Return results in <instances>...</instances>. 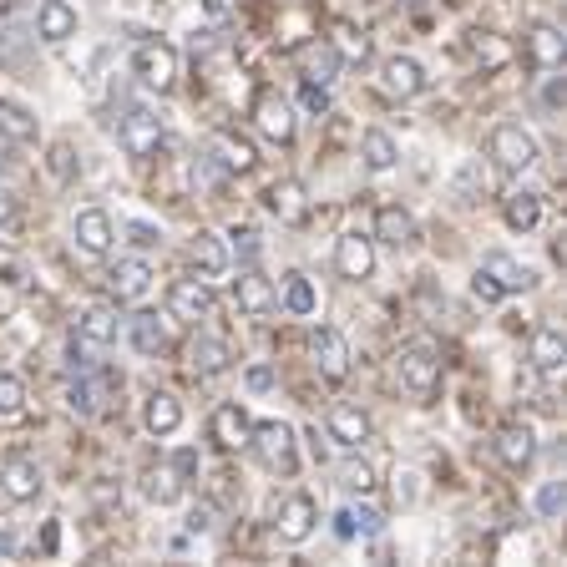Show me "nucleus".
<instances>
[{
    "label": "nucleus",
    "mask_w": 567,
    "mask_h": 567,
    "mask_svg": "<svg viewBox=\"0 0 567 567\" xmlns=\"http://www.w3.org/2000/svg\"><path fill=\"white\" fill-rule=\"evenodd\" d=\"M112 395H117V380H112V370H102V365H81L76 375H71V385H66V405L76 416H102L107 405H112Z\"/></svg>",
    "instance_id": "1"
},
{
    "label": "nucleus",
    "mask_w": 567,
    "mask_h": 567,
    "mask_svg": "<svg viewBox=\"0 0 567 567\" xmlns=\"http://www.w3.org/2000/svg\"><path fill=\"white\" fill-rule=\"evenodd\" d=\"M249 446H254V456L264 461V471H274V476H294V471H299L294 426H284V421H264V426H254Z\"/></svg>",
    "instance_id": "2"
},
{
    "label": "nucleus",
    "mask_w": 567,
    "mask_h": 567,
    "mask_svg": "<svg viewBox=\"0 0 567 567\" xmlns=\"http://www.w3.org/2000/svg\"><path fill=\"white\" fill-rule=\"evenodd\" d=\"M132 71H137L142 87L173 92V87H178V51H173L168 41H142V46L132 51Z\"/></svg>",
    "instance_id": "3"
},
{
    "label": "nucleus",
    "mask_w": 567,
    "mask_h": 567,
    "mask_svg": "<svg viewBox=\"0 0 567 567\" xmlns=\"http://www.w3.org/2000/svg\"><path fill=\"white\" fill-rule=\"evenodd\" d=\"M400 385L411 390V395H436V385H441V355H436V345H426V340H416V345H405L400 350Z\"/></svg>",
    "instance_id": "4"
},
{
    "label": "nucleus",
    "mask_w": 567,
    "mask_h": 567,
    "mask_svg": "<svg viewBox=\"0 0 567 567\" xmlns=\"http://www.w3.org/2000/svg\"><path fill=\"white\" fill-rule=\"evenodd\" d=\"M492 157H497L502 173H527L532 162H537V137L522 122H502L492 132Z\"/></svg>",
    "instance_id": "5"
},
{
    "label": "nucleus",
    "mask_w": 567,
    "mask_h": 567,
    "mask_svg": "<svg viewBox=\"0 0 567 567\" xmlns=\"http://www.w3.org/2000/svg\"><path fill=\"white\" fill-rule=\"evenodd\" d=\"M254 127L269 137V142H279V147H289L294 142V112H289V102L279 97V87H259V97H254Z\"/></svg>",
    "instance_id": "6"
},
{
    "label": "nucleus",
    "mask_w": 567,
    "mask_h": 567,
    "mask_svg": "<svg viewBox=\"0 0 567 567\" xmlns=\"http://www.w3.org/2000/svg\"><path fill=\"white\" fill-rule=\"evenodd\" d=\"M309 350H314V365H319V375L330 380V385H340L350 375V345H345V335L335 330V324H319Z\"/></svg>",
    "instance_id": "7"
},
{
    "label": "nucleus",
    "mask_w": 567,
    "mask_h": 567,
    "mask_svg": "<svg viewBox=\"0 0 567 567\" xmlns=\"http://www.w3.org/2000/svg\"><path fill=\"white\" fill-rule=\"evenodd\" d=\"M122 147L132 152V157H152L157 147H162V117L152 112V107H132L127 117H122Z\"/></svg>",
    "instance_id": "8"
},
{
    "label": "nucleus",
    "mask_w": 567,
    "mask_h": 567,
    "mask_svg": "<svg viewBox=\"0 0 567 567\" xmlns=\"http://www.w3.org/2000/svg\"><path fill=\"white\" fill-rule=\"evenodd\" d=\"M380 81H385V92H390V97L411 102V97L426 92V66H421L416 56H390V61L380 66Z\"/></svg>",
    "instance_id": "9"
},
{
    "label": "nucleus",
    "mask_w": 567,
    "mask_h": 567,
    "mask_svg": "<svg viewBox=\"0 0 567 567\" xmlns=\"http://www.w3.org/2000/svg\"><path fill=\"white\" fill-rule=\"evenodd\" d=\"M112 238H117V228H112L107 208H81L76 213V243H81V254H92V259L112 254Z\"/></svg>",
    "instance_id": "10"
},
{
    "label": "nucleus",
    "mask_w": 567,
    "mask_h": 567,
    "mask_svg": "<svg viewBox=\"0 0 567 567\" xmlns=\"http://www.w3.org/2000/svg\"><path fill=\"white\" fill-rule=\"evenodd\" d=\"M208 152L223 162L228 173H254V168H259V152H254V142L243 137V132H233V127H218Z\"/></svg>",
    "instance_id": "11"
},
{
    "label": "nucleus",
    "mask_w": 567,
    "mask_h": 567,
    "mask_svg": "<svg viewBox=\"0 0 567 567\" xmlns=\"http://www.w3.org/2000/svg\"><path fill=\"white\" fill-rule=\"evenodd\" d=\"M41 466L26 461V456H11L6 466H0V492H6L11 502H36L41 497Z\"/></svg>",
    "instance_id": "12"
},
{
    "label": "nucleus",
    "mask_w": 567,
    "mask_h": 567,
    "mask_svg": "<svg viewBox=\"0 0 567 567\" xmlns=\"http://www.w3.org/2000/svg\"><path fill=\"white\" fill-rule=\"evenodd\" d=\"M107 289H112L117 304H137V299L152 289V269H147L142 259H117L112 274H107Z\"/></svg>",
    "instance_id": "13"
},
{
    "label": "nucleus",
    "mask_w": 567,
    "mask_h": 567,
    "mask_svg": "<svg viewBox=\"0 0 567 567\" xmlns=\"http://www.w3.org/2000/svg\"><path fill=\"white\" fill-rule=\"evenodd\" d=\"M168 304H173V314H178V319H193V324H198V319H208V314H213V304H218V299H213V289L193 274V279H178V284L168 289Z\"/></svg>",
    "instance_id": "14"
},
{
    "label": "nucleus",
    "mask_w": 567,
    "mask_h": 567,
    "mask_svg": "<svg viewBox=\"0 0 567 567\" xmlns=\"http://www.w3.org/2000/svg\"><path fill=\"white\" fill-rule=\"evenodd\" d=\"M335 269H340V279H350V284L370 279V269H375V243L360 238V233H345L340 249H335Z\"/></svg>",
    "instance_id": "15"
},
{
    "label": "nucleus",
    "mask_w": 567,
    "mask_h": 567,
    "mask_svg": "<svg viewBox=\"0 0 567 567\" xmlns=\"http://www.w3.org/2000/svg\"><path fill=\"white\" fill-rule=\"evenodd\" d=\"M314 522H319V507H314V497H309V492H294V497L279 507V537H284V542H294V547L314 532Z\"/></svg>",
    "instance_id": "16"
},
{
    "label": "nucleus",
    "mask_w": 567,
    "mask_h": 567,
    "mask_svg": "<svg viewBox=\"0 0 567 567\" xmlns=\"http://www.w3.org/2000/svg\"><path fill=\"white\" fill-rule=\"evenodd\" d=\"M340 51H335V41H309V46H299V71H304V81H319V87H330V81L340 76Z\"/></svg>",
    "instance_id": "17"
},
{
    "label": "nucleus",
    "mask_w": 567,
    "mask_h": 567,
    "mask_svg": "<svg viewBox=\"0 0 567 567\" xmlns=\"http://www.w3.org/2000/svg\"><path fill=\"white\" fill-rule=\"evenodd\" d=\"M330 441L345 446V451H360L370 441V416L360 411V405H335L330 411Z\"/></svg>",
    "instance_id": "18"
},
{
    "label": "nucleus",
    "mask_w": 567,
    "mask_h": 567,
    "mask_svg": "<svg viewBox=\"0 0 567 567\" xmlns=\"http://www.w3.org/2000/svg\"><path fill=\"white\" fill-rule=\"evenodd\" d=\"M233 294H238V309H243V314H269V309L279 304L274 284H269L259 269H243V274L233 279Z\"/></svg>",
    "instance_id": "19"
},
{
    "label": "nucleus",
    "mask_w": 567,
    "mask_h": 567,
    "mask_svg": "<svg viewBox=\"0 0 567 567\" xmlns=\"http://www.w3.org/2000/svg\"><path fill=\"white\" fill-rule=\"evenodd\" d=\"M249 436H254V426H249V416H243V405H218L213 411V441L223 451H243Z\"/></svg>",
    "instance_id": "20"
},
{
    "label": "nucleus",
    "mask_w": 567,
    "mask_h": 567,
    "mask_svg": "<svg viewBox=\"0 0 567 567\" xmlns=\"http://www.w3.org/2000/svg\"><path fill=\"white\" fill-rule=\"evenodd\" d=\"M264 203H269V213H274L279 223H299V218L309 213V198H304V183H299V178H279V183L264 193Z\"/></svg>",
    "instance_id": "21"
},
{
    "label": "nucleus",
    "mask_w": 567,
    "mask_h": 567,
    "mask_svg": "<svg viewBox=\"0 0 567 567\" xmlns=\"http://www.w3.org/2000/svg\"><path fill=\"white\" fill-rule=\"evenodd\" d=\"M497 456H502V466L527 471L532 456H537V436H532L527 426H502V431H497Z\"/></svg>",
    "instance_id": "22"
},
{
    "label": "nucleus",
    "mask_w": 567,
    "mask_h": 567,
    "mask_svg": "<svg viewBox=\"0 0 567 567\" xmlns=\"http://www.w3.org/2000/svg\"><path fill=\"white\" fill-rule=\"evenodd\" d=\"M76 340L81 345H112L117 340V304H92L76 319Z\"/></svg>",
    "instance_id": "23"
},
{
    "label": "nucleus",
    "mask_w": 567,
    "mask_h": 567,
    "mask_svg": "<svg viewBox=\"0 0 567 567\" xmlns=\"http://www.w3.org/2000/svg\"><path fill=\"white\" fill-rule=\"evenodd\" d=\"M142 421H147V431H152V436H173V431L183 426V405H178V395H168V390H152V395H147V411H142Z\"/></svg>",
    "instance_id": "24"
},
{
    "label": "nucleus",
    "mask_w": 567,
    "mask_h": 567,
    "mask_svg": "<svg viewBox=\"0 0 567 567\" xmlns=\"http://www.w3.org/2000/svg\"><path fill=\"white\" fill-rule=\"evenodd\" d=\"M36 36L61 46L66 36H76V11L66 6V0H46V6L36 11Z\"/></svg>",
    "instance_id": "25"
},
{
    "label": "nucleus",
    "mask_w": 567,
    "mask_h": 567,
    "mask_svg": "<svg viewBox=\"0 0 567 567\" xmlns=\"http://www.w3.org/2000/svg\"><path fill=\"white\" fill-rule=\"evenodd\" d=\"M142 492H147V502H157V507H173L178 497H183V471L178 466H147V476H142Z\"/></svg>",
    "instance_id": "26"
},
{
    "label": "nucleus",
    "mask_w": 567,
    "mask_h": 567,
    "mask_svg": "<svg viewBox=\"0 0 567 567\" xmlns=\"http://www.w3.org/2000/svg\"><path fill=\"white\" fill-rule=\"evenodd\" d=\"M481 274H486V279H492V284H497L502 294H522V289L532 284V274H527V269H522V264H517L512 254H486V264H481Z\"/></svg>",
    "instance_id": "27"
},
{
    "label": "nucleus",
    "mask_w": 567,
    "mask_h": 567,
    "mask_svg": "<svg viewBox=\"0 0 567 567\" xmlns=\"http://www.w3.org/2000/svg\"><path fill=\"white\" fill-rule=\"evenodd\" d=\"M527 56H532L542 71H557V66H562V31L547 26V21H537V26L527 31Z\"/></svg>",
    "instance_id": "28"
},
{
    "label": "nucleus",
    "mask_w": 567,
    "mask_h": 567,
    "mask_svg": "<svg viewBox=\"0 0 567 567\" xmlns=\"http://www.w3.org/2000/svg\"><path fill=\"white\" fill-rule=\"evenodd\" d=\"M375 238H385V243H395V249H405V243H416V218L405 213V208H395V203H385V208L375 213Z\"/></svg>",
    "instance_id": "29"
},
{
    "label": "nucleus",
    "mask_w": 567,
    "mask_h": 567,
    "mask_svg": "<svg viewBox=\"0 0 567 567\" xmlns=\"http://www.w3.org/2000/svg\"><path fill=\"white\" fill-rule=\"evenodd\" d=\"M562 355H567L562 330H557V324H542V330L532 335V365L547 370V375H557V370H562Z\"/></svg>",
    "instance_id": "30"
},
{
    "label": "nucleus",
    "mask_w": 567,
    "mask_h": 567,
    "mask_svg": "<svg viewBox=\"0 0 567 567\" xmlns=\"http://www.w3.org/2000/svg\"><path fill=\"white\" fill-rule=\"evenodd\" d=\"M193 269L198 274H223L228 269V249H223V238L218 233H208V228H198V238H193Z\"/></svg>",
    "instance_id": "31"
},
{
    "label": "nucleus",
    "mask_w": 567,
    "mask_h": 567,
    "mask_svg": "<svg viewBox=\"0 0 567 567\" xmlns=\"http://www.w3.org/2000/svg\"><path fill=\"white\" fill-rule=\"evenodd\" d=\"M502 218H507V228L527 233V228L542 223V198H537V193H507V198H502Z\"/></svg>",
    "instance_id": "32"
},
{
    "label": "nucleus",
    "mask_w": 567,
    "mask_h": 567,
    "mask_svg": "<svg viewBox=\"0 0 567 567\" xmlns=\"http://www.w3.org/2000/svg\"><path fill=\"white\" fill-rule=\"evenodd\" d=\"M188 355H193L198 375H223L228 370V340H218V335H198Z\"/></svg>",
    "instance_id": "33"
},
{
    "label": "nucleus",
    "mask_w": 567,
    "mask_h": 567,
    "mask_svg": "<svg viewBox=\"0 0 567 567\" xmlns=\"http://www.w3.org/2000/svg\"><path fill=\"white\" fill-rule=\"evenodd\" d=\"M0 137H11L16 147H21V142H36V117H31L21 102H6V97H0Z\"/></svg>",
    "instance_id": "34"
},
{
    "label": "nucleus",
    "mask_w": 567,
    "mask_h": 567,
    "mask_svg": "<svg viewBox=\"0 0 567 567\" xmlns=\"http://www.w3.org/2000/svg\"><path fill=\"white\" fill-rule=\"evenodd\" d=\"M466 46H471V56H476L486 71H502V66L512 61V46H507L502 36H492V31H471Z\"/></svg>",
    "instance_id": "35"
},
{
    "label": "nucleus",
    "mask_w": 567,
    "mask_h": 567,
    "mask_svg": "<svg viewBox=\"0 0 567 567\" xmlns=\"http://www.w3.org/2000/svg\"><path fill=\"white\" fill-rule=\"evenodd\" d=\"M360 152H365V162H370V168L375 173H385V168H395V137L390 132H380V127H370L365 137H360Z\"/></svg>",
    "instance_id": "36"
},
{
    "label": "nucleus",
    "mask_w": 567,
    "mask_h": 567,
    "mask_svg": "<svg viewBox=\"0 0 567 567\" xmlns=\"http://www.w3.org/2000/svg\"><path fill=\"white\" fill-rule=\"evenodd\" d=\"M132 345H137V355H162L168 350V335H162L157 314H132Z\"/></svg>",
    "instance_id": "37"
},
{
    "label": "nucleus",
    "mask_w": 567,
    "mask_h": 567,
    "mask_svg": "<svg viewBox=\"0 0 567 567\" xmlns=\"http://www.w3.org/2000/svg\"><path fill=\"white\" fill-rule=\"evenodd\" d=\"M335 532H340V537H375V532H380V512H370V507H345V512H335Z\"/></svg>",
    "instance_id": "38"
},
{
    "label": "nucleus",
    "mask_w": 567,
    "mask_h": 567,
    "mask_svg": "<svg viewBox=\"0 0 567 567\" xmlns=\"http://www.w3.org/2000/svg\"><path fill=\"white\" fill-rule=\"evenodd\" d=\"M21 416H26V385L21 375L0 370V421H21Z\"/></svg>",
    "instance_id": "39"
},
{
    "label": "nucleus",
    "mask_w": 567,
    "mask_h": 567,
    "mask_svg": "<svg viewBox=\"0 0 567 567\" xmlns=\"http://www.w3.org/2000/svg\"><path fill=\"white\" fill-rule=\"evenodd\" d=\"M284 309L289 314H314V284L304 279V274H284Z\"/></svg>",
    "instance_id": "40"
},
{
    "label": "nucleus",
    "mask_w": 567,
    "mask_h": 567,
    "mask_svg": "<svg viewBox=\"0 0 567 567\" xmlns=\"http://www.w3.org/2000/svg\"><path fill=\"white\" fill-rule=\"evenodd\" d=\"M340 486H345V492H375V466L370 461H345L340 466Z\"/></svg>",
    "instance_id": "41"
},
{
    "label": "nucleus",
    "mask_w": 567,
    "mask_h": 567,
    "mask_svg": "<svg viewBox=\"0 0 567 567\" xmlns=\"http://www.w3.org/2000/svg\"><path fill=\"white\" fill-rule=\"evenodd\" d=\"M46 168H51L56 183H71V178H76V152H71V142H56V147L46 152Z\"/></svg>",
    "instance_id": "42"
},
{
    "label": "nucleus",
    "mask_w": 567,
    "mask_h": 567,
    "mask_svg": "<svg viewBox=\"0 0 567 567\" xmlns=\"http://www.w3.org/2000/svg\"><path fill=\"white\" fill-rule=\"evenodd\" d=\"M223 178H228V168H223V162H218L213 152L193 162V183H198V188H208V193H213V188H223Z\"/></svg>",
    "instance_id": "43"
},
{
    "label": "nucleus",
    "mask_w": 567,
    "mask_h": 567,
    "mask_svg": "<svg viewBox=\"0 0 567 567\" xmlns=\"http://www.w3.org/2000/svg\"><path fill=\"white\" fill-rule=\"evenodd\" d=\"M335 51H340V61H365V56H370V41H365V36H355L350 26H340Z\"/></svg>",
    "instance_id": "44"
},
{
    "label": "nucleus",
    "mask_w": 567,
    "mask_h": 567,
    "mask_svg": "<svg viewBox=\"0 0 567 567\" xmlns=\"http://www.w3.org/2000/svg\"><path fill=\"white\" fill-rule=\"evenodd\" d=\"M299 107L314 112V117H324V112H330V92H324L319 81H304V87H299Z\"/></svg>",
    "instance_id": "45"
},
{
    "label": "nucleus",
    "mask_w": 567,
    "mask_h": 567,
    "mask_svg": "<svg viewBox=\"0 0 567 567\" xmlns=\"http://www.w3.org/2000/svg\"><path fill=\"white\" fill-rule=\"evenodd\" d=\"M562 481H542V492H537V512L542 517H562Z\"/></svg>",
    "instance_id": "46"
},
{
    "label": "nucleus",
    "mask_w": 567,
    "mask_h": 567,
    "mask_svg": "<svg viewBox=\"0 0 567 567\" xmlns=\"http://www.w3.org/2000/svg\"><path fill=\"white\" fill-rule=\"evenodd\" d=\"M213 527H218V507L213 502H198L188 512V532H213Z\"/></svg>",
    "instance_id": "47"
},
{
    "label": "nucleus",
    "mask_w": 567,
    "mask_h": 567,
    "mask_svg": "<svg viewBox=\"0 0 567 567\" xmlns=\"http://www.w3.org/2000/svg\"><path fill=\"white\" fill-rule=\"evenodd\" d=\"M233 249H238V259H259V228H238Z\"/></svg>",
    "instance_id": "48"
},
{
    "label": "nucleus",
    "mask_w": 567,
    "mask_h": 567,
    "mask_svg": "<svg viewBox=\"0 0 567 567\" xmlns=\"http://www.w3.org/2000/svg\"><path fill=\"white\" fill-rule=\"evenodd\" d=\"M6 233H16V193L0 188V238Z\"/></svg>",
    "instance_id": "49"
},
{
    "label": "nucleus",
    "mask_w": 567,
    "mask_h": 567,
    "mask_svg": "<svg viewBox=\"0 0 567 567\" xmlns=\"http://www.w3.org/2000/svg\"><path fill=\"white\" fill-rule=\"evenodd\" d=\"M471 294H476V299H481V304H497V299H502V289H497V284H492V279H486V274H481V269H476V279H471Z\"/></svg>",
    "instance_id": "50"
},
{
    "label": "nucleus",
    "mask_w": 567,
    "mask_h": 567,
    "mask_svg": "<svg viewBox=\"0 0 567 567\" xmlns=\"http://www.w3.org/2000/svg\"><path fill=\"white\" fill-rule=\"evenodd\" d=\"M243 385H249V390H269L274 385V370L269 365H249V370H243Z\"/></svg>",
    "instance_id": "51"
},
{
    "label": "nucleus",
    "mask_w": 567,
    "mask_h": 567,
    "mask_svg": "<svg viewBox=\"0 0 567 567\" xmlns=\"http://www.w3.org/2000/svg\"><path fill=\"white\" fill-rule=\"evenodd\" d=\"M132 243H142V249H147V243H157V233H152L147 223H137V228H132Z\"/></svg>",
    "instance_id": "52"
},
{
    "label": "nucleus",
    "mask_w": 567,
    "mask_h": 567,
    "mask_svg": "<svg viewBox=\"0 0 567 567\" xmlns=\"http://www.w3.org/2000/svg\"><path fill=\"white\" fill-rule=\"evenodd\" d=\"M11 147H16L11 137H0V168H11V162H16V157H11Z\"/></svg>",
    "instance_id": "53"
},
{
    "label": "nucleus",
    "mask_w": 567,
    "mask_h": 567,
    "mask_svg": "<svg viewBox=\"0 0 567 567\" xmlns=\"http://www.w3.org/2000/svg\"><path fill=\"white\" fill-rule=\"evenodd\" d=\"M16 552V537H0V557H11Z\"/></svg>",
    "instance_id": "54"
}]
</instances>
